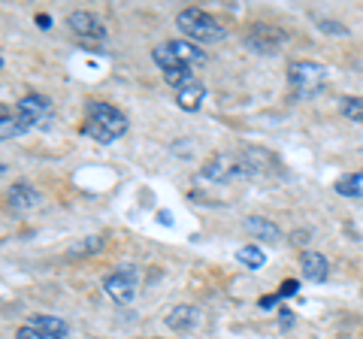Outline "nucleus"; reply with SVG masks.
<instances>
[{
  "label": "nucleus",
  "instance_id": "nucleus-8",
  "mask_svg": "<svg viewBox=\"0 0 363 339\" xmlns=\"http://www.w3.org/2000/svg\"><path fill=\"white\" fill-rule=\"evenodd\" d=\"M245 43H248V46H252L255 52L269 55V52H276V49L281 46V43H285V33L276 30L272 25H255L252 30H248Z\"/></svg>",
  "mask_w": 363,
  "mask_h": 339
},
{
  "label": "nucleus",
  "instance_id": "nucleus-14",
  "mask_svg": "<svg viewBox=\"0 0 363 339\" xmlns=\"http://www.w3.org/2000/svg\"><path fill=\"white\" fill-rule=\"evenodd\" d=\"M28 324H33L37 330H45V333L58 336V339H67V321L64 318H55V315H33Z\"/></svg>",
  "mask_w": 363,
  "mask_h": 339
},
{
  "label": "nucleus",
  "instance_id": "nucleus-3",
  "mask_svg": "<svg viewBox=\"0 0 363 339\" xmlns=\"http://www.w3.org/2000/svg\"><path fill=\"white\" fill-rule=\"evenodd\" d=\"M255 173H257V167L252 161H245L240 155H230V152H218L203 167V179H206V182H218V185L233 182V179H248Z\"/></svg>",
  "mask_w": 363,
  "mask_h": 339
},
{
  "label": "nucleus",
  "instance_id": "nucleus-16",
  "mask_svg": "<svg viewBox=\"0 0 363 339\" xmlns=\"http://www.w3.org/2000/svg\"><path fill=\"white\" fill-rule=\"evenodd\" d=\"M236 261L245 264L248 269H260L267 264V255H264V248L260 245H242L240 252H236Z\"/></svg>",
  "mask_w": 363,
  "mask_h": 339
},
{
  "label": "nucleus",
  "instance_id": "nucleus-7",
  "mask_svg": "<svg viewBox=\"0 0 363 339\" xmlns=\"http://www.w3.org/2000/svg\"><path fill=\"white\" fill-rule=\"evenodd\" d=\"M67 28L85 43H104L106 40L104 21H100L94 13H85V9H76V13L67 16Z\"/></svg>",
  "mask_w": 363,
  "mask_h": 339
},
{
  "label": "nucleus",
  "instance_id": "nucleus-19",
  "mask_svg": "<svg viewBox=\"0 0 363 339\" xmlns=\"http://www.w3.org/2000/svg\"><path fill=\"white\" fill-rule=\"evenodd\" d=\"M16 339H58V336H52V333H45V330H37L33 324H25V327H18Z\"/></svg>",
  "mask_w": 363,
  "mask_h": 339
},
{
  "label": "nucleus",
  "instance_id": "nucleus-1",
  "mask_svg": "<svg viewBox=\"0 0 363 339\" xmlns=\"http://www.w3.org/2000/svg\"><path fill=\"white\" fill-rule=\"evenodd\" d=\"M82 133L97 143H116L128 133V116L121 109H116L112 104H104V100H91L85 106V124Z\"/></svg>",
  "mask_w": 363,
  "mask_h": 339
},
{
  "label": "nucleus",
  "instance_id": "nucleus-22",
  "mask_svg": "<svg viewBox=\"0 0 363 339\" xmlns=\"http://www.w3.org/2000/svg\"><path fill=\"white\" fill-rule=\"evenodd\" d=\"M294 291H297V282H294V279H291V282H285V288H281V291H279V300H281V297H291V294H294Z\"/></svg>",
  "mask_w": 363,
  "mask_h": 339
},
{
  "label": "nucleus",
  "instance_id": "nucleus-9",
  "mask_svg": "<svg viewBox=\"0 0 363 339\" xmlns=\"http://www.w3.org/2000/svg\"><path fill=\"white\" fill-rule=\"evenodd\" d=\"M6 206L13 212H30L40 206V191L30 188L28 182H16L6 191Z\"/></svg>",
  "mask_w": 363,
  "mask_h": 339
},
{
  "label": "nucleus",
  "instance_id": "nucleus-6",
  "mask_svg": "<svg viewBox=\"0 0 363 339\" xmlns=\"http://www.w3.org/2000/svg\"><path fill=\"white\" fill-rule=\"evenodd\" d=\"M16 121L25 128V133L30 130V128H37V124H43V121H49V116H52V100L49 97H43V94H28V97H21L18 104H16Z\"/></svg>",
  "mask_w": 363,
  "mask_h": 339
},
{
  "label": "nucleus",
  "instance_id": "nucleus-4",
  "mask_svg": "<svg viewBox=\"0 0 363 339\" xmlns=\"http://www.w3.org/2000/svg\"><path fill=\"white\" fill-rule=\"evenodd\" d=\"M330 79V70L324 64H315V61H294L288 67V82L297 88L303 97L318 94L324 88V82Z\"/></svg>",
  "mask_w": 363,
  "mask_h": 339
},
{
  "label": "nucleus",
  "instance_id": "nucleus-25",
  "mask_svg": "<svg viewBox=\"0 0 363 339\" xmlns=\"http://www.w3.org/2000/svg\"><path fill=\"white\" fill-rule=\"evenodd\" d=\"M0 67H4V58H0Z\"/></svg>",
  "mask_w": 363,
  "mask_h": 339
},
{
  "label": "nucleus",
  "instance_id": "nucleus-13",
  "mask_svg": "<svg viewBox=\"0 0 363 339\" xmlns=\"http://www.w3.org/2000/svg\"><path fill=\"white\" fill-rule=\"evenodd\" d=\"M203 97H206V88H203L197 79L194 82H188L185 88H179V94H176V104L185 109V112H197L200 104H203Z\"/></svg>",
  "mask_w": 363,
  "mask_h": 339
},
{
  "label": "nucleus",
  "instance_id": "nucleus-21",
  "mask_svg": "<svg viewBox=\"0 0 363 339\" xmlns=\"http://www.w3.org/2000/svg\"><path fill=\"white\" fill-rule=\"evenodd\" d=\"M321 30L324 33H339V37H345V33H348L342 25H339V21H321Z\"/></svg>",
  "mask_w": 363,
  "mask_h": 339
},
{
  "label": "nucleus",
  "instance_id": "nucleus-17",
  "mask_svg": "<svg viewBox=\"0 0 363 339\" xmlns=\"http://www.w3.org/2000/svg\"><path fill=\"white\" fill-rule=\"evenodd\" d=\"M339 109H342L345 118L363 124V97H342V106Z\"/></svg>",
  "mask_w": 363,
  "mask_h": 339
},
{
  "label": "nucleus",
  "instance_id": "nucleus-18",
  "mask_svg": "<svg viewBox=\"0 0 363 339\" xmlns=\"http://www.w3.org/2000/svg\"><path fill=\"white\" fill-rule=\"evenodd\" d=\"M25 133V128L16 121V116H6L4 121H0V140H16Z\"/></svg>",
  "mask_w": 363,
  "mask_h": 339
},
{
  "label": "nucleus",
  "instance_id": "nucleus-5",
  "mask_svg": "<svg viewBox=\"0 0 363 339\" xmlns=\"http://www.w3.org/2000/svg\"><path fill=\"white\" fill-rule=\"evenodd\" d=\"M104 291L109 294V300L118 303V306L133 303L136 291H140V273H136L133 267H121V269H116V273H109L104 279Z\"/></svg>",
  "mask_w": 363,
  "mask_h": 339
},
{
  "label": "nucleus",
  "instance_id": "nucleus-23",
  "mask_svg": "<svg viewBox=\"0 0 363 339\" xmlns=\"http://www.w3.org/2000/svg\"><path fill=\"white\" fill-rule=\"evenodd\" d=\"M37 21H40V25H43V30H49V25H52V18H49V16H40Z\"/></svg>",
  "mask_w": 363,
  "mask_h": 339
},
{
  "label": "nucleus",
  "instance_id": "nucleus-10",
  "mask_svg": "<svg viewBox=\"0 0 363 339\" xmlns=\"http://www.w3.org/2000/svg\"><path fill=\"white\" fill-rule=\"evenodd\" d=\"M300 269H303V279L309 282H327L330 276V261L318 252H303L300 255Z\"/></svg>",
  "mask_w": 363,
  "mask_h": 339
},
{
  "label": "nucleus",
  "instance_id": "nucleus-2",
  "mask_svg": "<svg viewBox=\"0 0 363 339\" xmlns=\"http://www.w3.org/2000/svg\"><path fill=\"white\" fill-rule=\"evenodd\" d=\"M176 25L179 30L185 33L188 40H194V43H221L227 37V30L221 28V21L209 16L206 9H200V6H188V9H182V13L176 16Z\"/></svg>",
  "mask_w": 363,
  "mask_h": 339
},
{
  "label": "nucleus",
  "instance_id": "nucleus-20",
  "mask_svg": "<svg viewBox=\"0 0 363 339\" xmlns=\"http://www.w3.org/2000/svg\"><path fill=\"white\" fill-rule=\"evenodd\" d=\"M100 243H104V236H91V240H85V243H79V248H73V255H94V252H100Z\"/></svg>",
  "mask_w": 363,
  "mask_h": 339
},
{
  "label": "nucleus",
  "instance_id": "nucleus-11",
  "mask_svg": "<svg viewBox=\"0 0 363 339\" xmlns=\"http://www.w3.org/2000/svg\"><path fill=\"white\" fill-rule=\"evenodd\" d=\"M197 324H200V309L197 306H176L167 315V327L176 330V333H188V330H194Z\"/></svg>",
  "mask_w": 363,
  "mask_h": 339
},
{
  "label": "nucleus",
  "instance_id": "nucleus-12",
  "mask_svg": "<svg viewBox=\"0 0 363 339\" xmlns=\"http://www.w3.org/2000/svg\"><path fill=\"white\" fill-rule=\"evenodd\" d=\"M245 230L255 236V240L260 243H279L281 240V230L276 228L272 221L267 218H260V216H252V218H245Z\"/></svg>",
  "mask_w": 363,
  "mask_h": 339
},
{
  "label": "nucleus",
  "instance_id": "nucleus-15",
  "mask_svg": "<svg viewBox=\"0 0 363 339\" xmlns=\"http://www.w3.org/2000/svg\"><path fill=\"white\" fill-rule=\"evenodd\" d=\"M336 191H339L342 197H357V200H363V170H357V173H351V176H345V179H339Z\"/></svg>",
  "mask_w": 363,
  "mask_h": 339
},
{
  "label": "nucleus",
  "instance_id": "nucleus-24",
  "mask_svg": "<svg viewBox=\"0 0 363 339\" xmlns=\"http://www.w3.org/2000/svg\"><path fill=\"white\" fill-rule=\"evenodd\" d=\"M4 173H6V167H4V164H0V176H4Z\"/></svg>",
  "mask_w": 363,
  "mask_h": 339
}]
</instances>
